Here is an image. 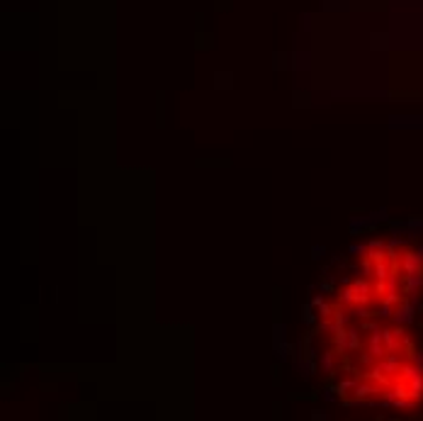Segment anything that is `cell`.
<instances>
[{
  "label": "cell",
  "mask_w": 423,
  "mask_h": 421,
  "mask_svg": "<svg viewBox=\"0 0 423 421\" xmlns=\"http://www.w3.org/2000/svg\"><path fill=\"white\" fill-rule=\"evenodd\" d=\"M399 266H401V273H404V275H406V273L423 270V253H418V251L401 253V261H399Z\"/></svg>",
  "instance_id": "6da1fadb"
},
{
  "label": "cell",
  "mask_w": 423,
  "mask_h": 421,
  "mask_svg": "<svg viewBox=\"0 0 423 421\" xmlns=\"http://www.w3.org/2000/svg\"><path fill=\"white\" fill-rule=\"evenodd\" d=\"M360 348V331L357 329H348V353Z\"/></svg>",
  "instance_id": "8992f818"
},
{
  "label": "cell",
  "mask_w": 423,
  "mask_h": 421,
  "mask_svg": "<svg viewBox=\"0 0 423 421\" xmlns=\"http://www.w3.org/2000/svg\"><path fill=\"white\" fill-rule=\"evenodd\" d=\"M331 341H333V348L338 353H348V329H345V326L338 329V331L331 336Z\"/></svg>",
  "instance_id": "277c9868"
},
{
  "label": "cell",
  "mask_w": 423,
  "mask_h": 421,
  "mask_svg": "<svg viewBox=\"0 0 423 421\" xmlns=\"http://www.w3.org/2000/svg\"><path fill=\"white\" fill-rule=\"evenodd\" d=\"M304 319H307L309 324H314V322H316V314L312 312V305H309V307H307V312H304Z\"/></svg>",
  "instance_id": "ba28073f"
},
{
  "label": "cell",
  "mask_w": 423,
  "mask_h": 421,
  "mask_svg": "<svg viewBox=\"0 0 423 421\" xmlns=\"http://www.w3.org/2000/svg\"><path fill=\"white\" fill-rule=\"evenodd\" d=\"M338 368V351H328L321 353V360H319V370L326 373V375H333Z\"/></svg>",
  "instance_id": "7a4b0ae2"
},
{
  "label": "cell",
  "mask_w": 423,
  "mask_h": 421,
  "mask_svg": "<svg viewBox=\"0 0 423 421\" xmlns=\"http://www.w3.org/2000/svg\"><path fill=\"white\" fill-rule=\"evenodd\" d=\"M350 253H360V256H365V253H368V246H362V244H355V246H350Z\"/></svg>",
  "instance_id": "52a82bcc"
},
{
  "label": "cell",
  "mask_w": 423,
  "mask_h": 421,
  "mask_svg": "<svg viewBox=\"0 0 423 421\" xmlns=\"http://www.w3.org/2000/svg\"><path fill=\"white\" fill-rule=\"evenodd\" d=\"M413 305L411 302H399L394 309V322L396 324H411V319H413Z\"/></svg>",
  "instance_id": "3957f363"
},
{
  "label": "cell",
  "mask_w": 423,
  "mask_h": 421,
  "mask_svg": "<svg viewBox=\"0 0 423 421\" xmlns=\"http://www.w3.org/2000/svg\"><path fill=\"white\" fill-rule=\"evenodd\" d=\"M357 375H355V370H353V375H350V378H343V380H338V387H336V392L341 394H350L355 390V385H357Z\"/></svg>",
  "instance_id": "5b68a950"
}]
</instances>
